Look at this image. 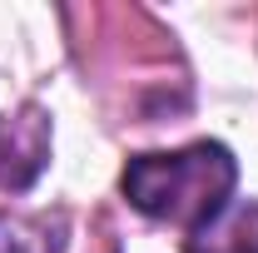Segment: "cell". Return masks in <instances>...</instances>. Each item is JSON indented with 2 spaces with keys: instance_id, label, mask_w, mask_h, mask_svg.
Here are the masks:
<instances>
[{
  "instance_id": "cell-1",
  "label": "cell",
  "mask_w": 258,
  "mask_h": 253,
  "mask_svg": "<svg viewBox=\"0 0 258 253\" xmlns=\"http://www.w3.org/2000/svg\"><path fill=\"white\" fill-rule=\"evenodd\" d=\"M233 184H238V159L219 139H194L169 154H134L119 179L124 199L144 219L179 228H199L204 219H214L233 199Z\"/></svg>"
},
{
  "instance_id": "cell-2",
  "label": "cell",
  "mask_w": 258,
  "mask_h": 253,
  "mask_svg": "<svg viewBox=\"0 0 258 253\" xmlns=\"http://www.w3.org/2000/svg\"><path fill=\"white\" fill-rule=\"evenodd\" d=\"M50 159V119L25 104L20 119H10V129H0V189H25Z\"/></svg>"
},
{
  "instance_id": "cell-3",
  "label": "cell",
  "mask_w": 258,
  "mask_h": 253,
  "mask_svg": "<svg viewBox=\"0 0 258 253\" xmlns=\"http://www.w3.org/2000/svg\"><path fill=\"white\" fill-rule=\"evenodd\" d=\"M184 253H258V204L228 199L214 219L189 228Z\"/></svg>"
},
{
  "instance_id": "cell-4",
  "label": "cell",
  "mask_w": 258,
  "mask_h": 253,
  "mask_svg": "<svg viewBox=\"0 0 258 253\" xmlns=\"http://www.w3.org/2000/svg\"><path fill=\"white\" fill-rule=\"evenodd\" d=\"M64 248V219H5L0 214V253H60Z\"/></svg>"
}]
</instances>
